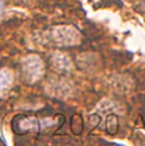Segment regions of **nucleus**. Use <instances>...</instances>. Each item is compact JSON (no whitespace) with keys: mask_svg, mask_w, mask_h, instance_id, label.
Wrapping results in <instances>:
<instances>
[{"mask_svg":"<svg viewBox=\"0 0 145 146\" xmlns=\"http://www.w3.org/2000/svg\"><path fill=\"white\" fill-rule=\"evenodd\" d=\"M71 127H72V131L75 134H80L81 133V130H83V121H81L80 115H73L72 117Z\"/></svg>","mask_w":145,"mask_h":146,"instance_id":"6","label":"nucleus"},{"mask_svg":"<svg viewBox=\"0 0 145 146\" xmlns=\"http://www.w3.org/2000/svg\"><path fill=\"white\" fill-rule=\"evenodd\" d=\"M12 72L9 69H0V98L7 96L9 89L12 86Z\"/></svg>","mask_w":145,"mask_h":146,"instance_id":"4","label":"nucleus"},{"mask_svg":"<svg viewBox=\"0 0 145 146\" xmlns=\"http://www.w3.org/2000/svg\"><path fill=\"white\" fill-rule=\"evenodd\" d=\"M64 123V117H44L39 118L35 114H17L12 119V129L17 135H24L27 133H33L35 137L43 131L57 129Z\"/></svg>","mask_w":145,"mask_h":146,"instance_id":"1","label":"nucleus"},{"mask_svg":"<svg viewBox=\"0 0 145 146\" xmlns=\"http://www.w3.org/2000/svg\"><path fill=\"white\" fill-rule=\"evenodd\" d=\"M21 70H23L24 81H27L28 84H35L36 81L41 78L43 73H44V65L39 56L31 54L24 58Z\"/></svg>","mask_w":145,"mask_h":146,"instance_id":"2","label":"nucleus"},{"mask_svg":"<svg viewBox=\"0 0 145 146\" xmlns=\"http://www.w3.org/2000/svg\"><path fill=\"white\" fill-rule=\"evenodd\" d=\"M55 41L59 44H64V45H71L77 41V35L75 29L71 27H59L55 28L52 31Z\"/></svg>","mask_w":145,"mask_h":146,"instance_id":"3","label":"nucleus"},{"mask_svg":"<svg viewBox=\"0 0 145 146\" xmlns=\"http://www.w3.org/2000/svg\"><path fill=\"white\" fill-rule=\"evenodd\" d=\"M52 64H53L55 69L60 70V72H67L71 68L69 58L65 54H61V53H56L52 56Z\"/></svg>","mask_w":145,"mask_h":146,"instance_id":"5","label":"nucleus"}]
</instances>
